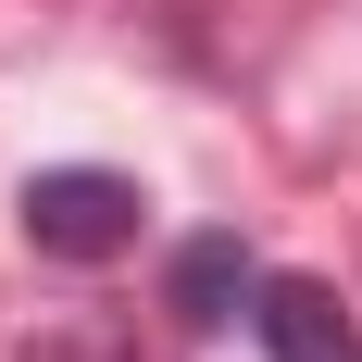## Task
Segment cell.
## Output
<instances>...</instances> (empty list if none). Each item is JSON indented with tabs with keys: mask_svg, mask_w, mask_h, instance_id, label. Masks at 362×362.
<instances>
[{
	"mask_svg": "<svg viewBox=\"0 0 362 362\" xmlns=\"http://www.w3.org/2000/svg\"><path fill=\"white\" fill-rule=\"evenodd\" d=\"M138 175H112V163H50V175H25V238L50 262H112L138 250Z\"/></svg>",
	"mask_w": 362,
	"mask_h": 362,
	"instance_id": "obj_1",
	"label": "cell"
},
{
	"mask_svg": "<svg viewBox=\"0 0 362 362\" xmlns=\"http://www.w3.org/2000/svg\"><path fill=\"white\" fill-rule=\"evenodd\" d=\"M250 325H262L275 362H362V325H350V300H337L325 275H262Z\"/></svg>",
	"mask_w": 362,
	"mask_h": 362,
	"instance_id": "obj_2",
	"label": "cell"
},
{
	"mask_svg": "<svg viewBox=\"0 0 362 362\" xmlns=\"http://www.w3.org/2000/svg\"><path fill=\"white\" fill-rule=\"evenodd\" d=\"M250 288H262V262L213 225V238H187V250H175V275H163V313H175V325H225Z\"/></svg>",
	"mask_w": 362,
	"mask_h": 362,
	"instance_id": "obj_3",
	"label": "cell"
},
{
	"mask_svg": "<svg viewBox=\"0 0 362 362\" xmlns=\"http://www.w3.org/2000/svg\"><path fill=\"white\" fill-rule=\"evenodd\" d=\"M25 362H125V350H88V337H25Z\"/></svg>",
	"mask_w": 362,
	"mask_h": 362,
	"instance_id": "obj_4",
	"label": "cell"
}]
</instances>
